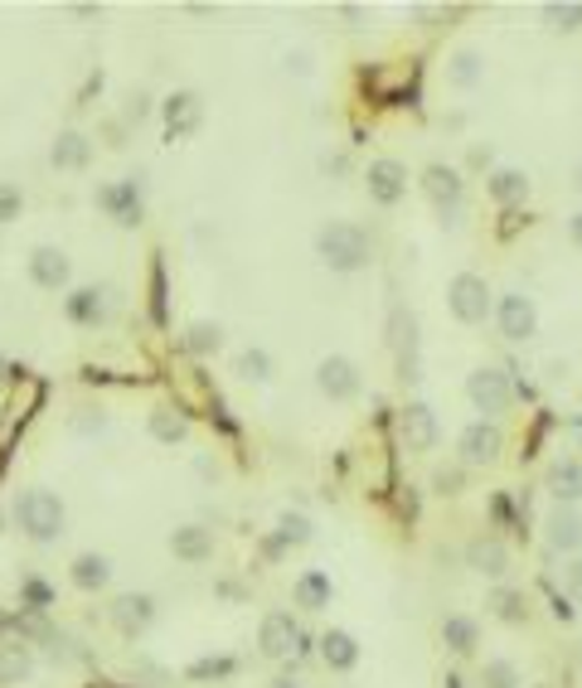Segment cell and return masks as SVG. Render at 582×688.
<instances>
[{
    "label": "cell",
    "instance_id": "obj_1",
    "mask_svg": "<svg viewBox=\"0 0 582 688\" xmlns=\"http://www.w3.org/2000/svg\"><path fill=\"white\" fill-rule=\"evenodd\" d=\"M10 524L20 528V538H29L35 548H54L68 534V509L49 485H25L10 499Z\"/></svg>",
    "mask_w": 582,
    "mask_h": 688
},
{
    "label": "cell",
    "instance_id": "obj_2",
    "mask_svg": "<svg viewBox=\"0 0 582 688\" xmlns=\"http://www.w3.org/2000/svg\"><path fill=\"white\" fill-rule=\"evenodd\" d=\"M316 253H320V263H326L330 272H359V267L369 263L374 243H369V233H364L359 224H326L316 233Z\"/></svg>",
    "mask_w": 582,
    "mask_h": 688
},
{
    "label": "cell",
    "instance_id": "obj_3",
    "mask_svg": "<svg viewBox=\"0 0 582 688\" xmlns=\"http://www.w3.org/2000/svg\"><path fill=\"white\" fill-rule=\"evenodd\" d=\"M446 306H452V316L461 320V326H481V320L491 316V286H485V277H476V272L452 277Z\"/></svg>",
    "mask_w": 582,
    "mask_h": 688
},
{
    "label": "cell",
    "instance_id": "obj_4",
    "mask_svg": "<svg viewBox=\"0 0 582 688\" xmlns=\"http://www.w3.org/2000/svg\"><path fill=\"white\" fill-rule=\"evenodd\" d=\"M98 208L112 218V224H122V228H137L141 224V214H146V204H141V180L137 175H127V180H112V184H98Z\"/></svg>",
    "mask_w": 582,
    "mask_h": 688
},
{
    "label": "cell",
    "instance_id": "obj_5",
    "mask_svg": "<svg viewBox=\"0 0 582 688\" xmlns=\"http://www.w3.org/2000/svg\"><path fill=\"white\" fill-rule=\"evenodd\" d=\"M466 398L476 403V412L501 417V412H509V403H515V383H509L505 369H476L471 379H466Z\"/></svg>",
    "mask_w": 582,
    "mask_h": 688
},
{
    "label": "cell",
    "instance_id": "obj_6",
    "mask_svg": "<svg viewBox=\"0 0 582 688\" xmlns=\"http://www.w3.org/2000/svg\"><path fill=\"white\" fill-rule=\"evenodd\" d=\"M25 272H29V281H35L39 291H68V281H73V263H68L64 247L39 243V247H29Z\"/></svg>",
    "mask_w": 582,
    "mask_h": 688
},
{
    "label": "cell",
    "instance_id": "obj_7",
    "mask_svg": "<svg viewBox=\"0 0 582 688\" xmlns=\"http://www.w3.org/2000/svg\"><path fill=\"white\" fill-rule=\"evenodd\" d=\"M39 670V654L25 635H0V688H20L29 684Z\"/></svg>",
    "mask_w": 582,
    "mask_h": 688
},
{
    "label": "cell",
    "instance_id": "obj_8",
    "mask_svg": "<svg viewBox=\"0 0 582 688\" xmlns=\"http://www.w3.org/2000/svg\"><path fill=\"white\" fill-rule=\"evenodd\" d=\"M422 190H428V200L436 204V214H442L446 224H456V214H461V204H466L461 175H456L452 165H428V175H422Z\"/></svg>",
    "mask_w": 582,
    "mask_h": 688
},
{
    "label": "cell",
    "instance_id": "obj_9",
    "mask_svg": "<svg viewBox=\"0 0 582 688\" xmlns=\"http://www.w3.org/2000/svg\"><path fill=\"white\" fill-rule=\"evenodd\" d=\"M107 616L127 640H137V635H146L155 625V597H146V591H122L107 607Z\"/></svg>",
    "mask_w": 582,
    "mask_h": 688
},
{
    "label": "cell",
    "instance_id": "obj_10",
    "mask_svg": "<svg viewBox=\"0 0 582 688\" xmlns=\"http://www.w3.org/2000/svg\"><path fill=\"white\" fill-rule=\"evenodd\" d=\"M364 184H369V200L374 204H398L403 194H408V170H403V161H393V155H379V161H369V175H364Z\"/></svg>",
    "mask_w": 582,
    "mask_h": 688
},
{
    "label": "cell",
    "instance_id": "obj_11",
    "mask_svg": "<svg viewBox=\"0 0 582 688\" xmlns=\"http://www.w3.org/2000/svg\"><path fill=\"white\" fill-rule=\"evenodd\" d=\"M501 335L505 340H515V344H524V340H534L539 335V310H534V301L524 296V291H505L501 296Z\"/></svg>",
    "mask_w": 582,
    "mask_h": 688
},
{
    "label": "cell",
    "instance_id": "obj_12",
    "mask_svg": "<svg viewBox=\"0 0 582 688\" xmlns=\"http://www.w3.org/2000/svg\"><path fill=\"white\" fill-rule=\"evenodd\" d=\"M257 645H263L267 660H287L301 650V625L291 621V611H267L257 625Z\"/></svg>",
    "mask_w": 582,
    "mask_h": 688
},
{
    "label": "cell",
    "instance_id": "obj_13",
    "mask_svg": "<svg viewBox=\"0 0 582 688\" xmlns=\"http://www.w3.org/2000/svg\"><path fill=\"white\" fill-rule=\"evenodd\" d=\"M316 383H320V393H326L330 403H350V398L359 393V369H355V359H345V354H330V359H320Z\"/></svg>",
    "mask_w": 582,
    "mask_h": 688
},
{
    "label": "cell",
    "instance_id": "obj_14",
    "mask_svg": "<svg viewBox=\"0 0 582 688\" xmlns=\"http://www.w3.org/2000/svg\"><path fill=\"white\" fill-rule=\"evenodd\" d=\"M161 117H165V137L185 141V137H194V131H200L204 107H200V98H194V92H170V98L161 102Z\"/></svg>",
    "mask_w": 582,
    "mask_h": 688
},
{
    "label": "cell",
    "instance_id": "obj_15",
    "mask_svg": "<svg viewBox=\"0 0 582 688\" xmlns=\"http://www.w3.org/2000/svg\"><path fill=\"white\" fill-rule=\"evenodd\" d=\"M501 451H505V436L495 422H471L461 432V461L466 466H491V461H501Z\"/></svg>",
    "mask_w": 582,
    "mask_h": 688
},
{
    "label": "cell",
    "instance_id": "obj_16",
    "mask_svg": "<svg viewBox=\"0 0 582 688\" xmlns=\"http://www.w3.org/2000/svg\"><path fill=\"white\" fill-rule=\"evenodd\" d=\"M398 436H403L408 451H432V446H436V417H432L428 403H408V408H403Z\"/></svg>",
    "mask_w": 582,
    "mask_h": 688
},
{
    "label": "cell",
    "instance_id": "obj_17",
    "mask_svg": "<svg viewBox=\"0 0 582 688\" xmlns=\"http://www.w3.org/2000/svg\"><path fill=\"white\" fill-rule=\"evenodd\" d=\"M68 582L78 591H88V597H92V591H107L112 587V558H107V552H92V548L78 552V558L68 562Z\"/></svg>",
    "mask_w": 582,
    "mask_h": 688
},
{
    "label": "cell",
    "instance_id": "obj_18",
    "mask_svg": "<svg viewBox=\"0 0 582 688\" xmlns=\"http://www.w3.org/2000/svg\"><path fill=\"white\" fill-rule=\"evenodd\" d=\"M64 316L73 326H102V320L112 316V301H107V291H98V286H78L64 296Z\"/></svg>",
    "mask_w": 582,
    "mask_h": 688
},
{
    "label": "cell",
    "instance_id": "obj_19",
    "mask_svg": "<svg viewBox=\"0 0 582 688\" xmlns=\"http://www.w3.org/2000/svg\"><path fill=\"white\" fill-rule=\"evenodd\" d=\"M170 552L180 562H190V568H200V562H210L214 558V534L204 524H180L170 534Z\"/></svg>",
    "mask_w": 582,
    "mask_h": 688
},
{
    "label": "cell",
    "instance_id": "obj_20",
    "mask_svg": "<svg viewBox=\"0 0 582 688\" xmlns=\"http://www.w3.org/2000/svg\"><path fill=\"white\" fill-rule=\"evenodd\" d=\"M92 161V141L83 131H59V141L49 145V165L54 170H88Z\"/></svg>",
    "mask_w": 582,
    "mask_h": 688
},
{
    "label": "cell",
    "instance_id": "obj_21",
    "mask_svg": "<svg viewBox=\"0 0 582 688\" xmlns=\"http://www.w3.org/2000/svg\"><path fill=\"white\" fill-rule=\"evenodd\" d=\"M320 660H326L336 674H350L359 664L355 635H350V630H326V635H320Z\"/></svg>",
    "mask_w": 582,
    "mask_h": 688
},
{
    "label": "cell",
    "instance_id": "obj_22",
    "mask_svg": "<svg viewBox=\"0 0 582 688\" xmlns=\"http://www.w3.org/2000/svg\"><path fill=\"white\" fill-rule=\"evenodd\" d=\"M413 316L408 310H393V340H398V369H403V379H418V335H413Z\"/></svg>",
    "mask_w": 582,
    "mask_h": 688
},
{
    "label": "cell",
    "instance_id": "obj_23",
    "mask_svg": "<svg viewBox=\"0 0 582 688\" xmlns=\"http://www.w3.org/2000/svg\"><path fill=\"white\" fill-rule=\"evenodd\" d=\"M291 597H296L301 611H326L330 597H336V587H330L326 572L311 568V572H301V577H296V591H291Z\"/></svg>",
    "mask_w": 582,
    "mask_h": 688
},
{
    "label": "cell",
    "instance_id": "obj_24",
    "mask_svg": "<svg viewBox=\"0 0 582 688\" xmlns=\"http://www.w3.org/2000/svg\"><path fill=\"white\" fill-rule=\"evenodd\" d=\"M548 544H554L558 552H578L582 548V519L568 505H558L554 519H548Z\"/></svg>",
    "mask_w": 582,
    "mask_h": 688
},
{
    "label": "cell",
    "instance_id": "obj_25",
    "mask_svg": "<svg viewBox=\"0 0 582 688\" xmlns=\"http://www.w3.org/2000/svg\"><path fill=\"white\" fill-rule=\"evenodd\" d=\"M466 558H471V568L485 572V577H505V568H509V552H505L501 538H476V544L466 548Z\"/></svg>",
    "mask_w": 582,
    "mask_h": 688
},
{
    "label": "cell",
    "instance_id": "obj_26",
    "mask_svg": "<svg viewBox=\"0 0 582 688\" xmlns=\"http://www.w3.org/2000/svg\"><path fill=\"white\" fill-rule=\"evenodd\" d=\"M548 489H554L558 505L573 509L582 499V461H558L554 471H548Z\"/></svg>",
    "mask_w": 582,
    "mask_h": 688
},
{
    "label": "cell",
    "instance_id": "obj_27",
    "mask_svg": "<svg viewBox=\"0 0 582 688\" xmlns=\"http://www.w3.org/2000/svg\"><path fill=\"white\" fill-rule=\"evenodd\" d=\"M442 645L452 654H476V645H481V625L471 616H446L442 621Z\"/></svg>",
    "mask_w": 582,
    "mask_h": 688
},
{
    "label": "cell",
    "instance_id": "obj_28",
    "mask_svg": "<svg viewBox=\"0 0 582 688\" xmlns=\"http://www.w3.org/2000/svg\"><path fill=\"white\" fill-rule=\"evenodd\" d=\"M146 426H151V436H155V442H165V446H175V442H185V436H190V422H185L180 412H170V408H155Z\"/></svg>",
    "mask_w": 582,
    "mask_h": 688
},
{
    "label": "cell",
    "instance_id": "obj_29",
    "mask_svg": "<svg viewBox=\"0 0 582 688\" xmlns=\"http://www.w3.org/2000/svg\"><path fill=\"white\" fill-rule=\"evenodd\" d=\"M20 607H25V616H45L49 607H54V591H49L45 577H25L20 582Z\"/></svg>",
    "mask_w": 582,
    "mask_h": 688
},
{
    "label": "cell",
    "instance_id": "obj_30",
    "mask_svg": "<svg viewBox=\"0 0 582 688\" xmlns=\"http://www.w3.org/2000/svg\"><path fill=\"white\" fill-rule=\"evenodd\" d=\"M491 194H495V204H519L529 194L524 170H495L491 175Z\"/></svg>",
    "mask_w": 582,
    "mask_h": 688
},
{
    "label": "cell",
    "instance_id": "obj_31",
    "mask_svg": "<svg viewBox=\"0 0 582 688\" xmlns=\"http://www.w3.org/2000/svg\"><path fill=\"white\" fill-rule=\"evenodd\" d=\"M491 611L501 616L505 625H524L529 621V601H524V591H509V587H501L491 597Z\"/></svg>",
    "mask_w": 582,
    "mask_h": 688
},
{
    "label": "cell",
    "instance_id": "obj_32",
    "mask_svg": "<svg viewBox=\"0 0 582 688\" xmlns=\"http://www.w3.org/2000/svg\"><path fill=\"white\" fill-rule=\"evenodd\" d=\"M218 344H224V330H218L214 320H194V326L185 330V349L190 354H214Z\"/></svg>",
    "mask_w": 582,
    "mask_h": 688
},
{
    "label": "cell",
    "instance_id": "obj_33",
    "mask_svg": "<svg viewBox=\"0 0 582 688\" xmlns=\"http://www.w3.org/2000/svg\"><path fill=\"white\" fill-rule=\"evenodd\" d=\"M238 379L267 383V379H273V354H267V349H243V354H238Z\"/></svg>",
    "mask_w": 582,
    "mask_h": 688
},
{
    "label": "cell",
    "instance_id": "obj_34",
    "mask_svg": "<svg viewBox=\"0 0 582 688\" xmlns=\"http://www.w3.org/2000/svg\"><path fill=\"white\" fill-rule=\"evenodd\" d=\"M277 538H282V544L291 548V544H311V519L306 514H282L277 519Z\"/></svg>",
    "mask_w": 582,
    "mask_h": 688
},
{
    "label": "cell",
    "instance_id": "obj_35",
    "mask_svg": "<svg viewBox=\"0 0 582 688\" xmlns=\"http://www.w3.org/2000/svg\"><path fill=\"white\" fill-rule=\"evenodd\" d=\"M476 78H481V54H476V49H461V54L452 59V82L456 88H471Z\"/></svg>",
    "mask_w": 582,
    "mask_h": 688
},
{
    "label": "cell",
    "instance_id": "obj_36",
    "mask_svg": "<svg viewBox=\"0 0 582 688\" xmlns=\"http://www.w3.org/2000/svg\"><path fill=\"white\" fill-rule=\"evenodd\" d=\"M481 684H485V688H519V670H515L509 660H491V664L481 670Z\"/></svg>",
    "mask_w": 582,
    "mask_h": 688
},
{
    "label": "cell",
    "instance_id": "obj_37",
    "mask_svg": "<svg viewBox=\"0 0 582 688\" xmlns=\"http://www.w3.org/2000/svg\"><path fill=\"white\" fill-rule=\"evenodd\" d=\"M20 214H25V194H20V184L0 180V224H15Z\"/></svg>",
    "mask_w": 582,
    "mask_h": 688
},
{
    "label": "cell",
    "instance_id": "obj_38",
    "mask_svg": "<svg viewBox=\"0 0 582 688\" xmlns=\"http://www.w3.org/2000/svg\"><path fill=\"white\" fill-rule=\"evenodd\" d=\"M544 15L554 20L558 29H578L582 25V5H578V0H554V5H544Z\"/></svg>",
    "mask_w": 582,
    "mask_h": 688
},
{
    "label": "cell",
    "instance_id": "obj_39",
    "mask_svg": "<svg viewBox=\"0 0 582 688\" xmlns=\"http://www.w3.org/2000/svg\"><path fill=\"white\" fill-rule=\"evenodd\" d=\"M73 432H78V436H102V432H107V417H102V408H83L78 417H73Z\"/></svg>",
    "mask_w": 582,
    "mask_h": 688
},
{
    "label": "cell",
    "instance_id": "obj_40",
    "mask_svg": "<svg viewBox=\"0 0 582 688\" xmlns=\"http://www.w3.org/2000/svg\"><path fill=\"white\" fill-rule=\"evenodd\" d=\"M151 316L165 320V267L161 263L151 267Z\"/></svg>",
    "mask_w": 582,
    "mask_h": 688
},
{
    "label": "cell",
    "instance_id": "obj_41",
    "mask_svg": "<svg viewBox=\"0 0 582 688\" xmlns=\"http://www.w3.org/2000/svg\"><path fill=\"white\" fill-rule=\"evenodd\" d=\"M228 670H233V660H200L190 670V679H210V674H228Z\"/></svg>",
    "mask_w": 582,
    "mask_h": 688
},
{
    "label": "cell",
    "instance_id": "obj_42",
    "mask_svg": "<svg viewBox=\"0 0 582 688\" xmlns=\"http://www.w3.org/2000/svg\"><path fill=\"white\" fill-rule=\"evenodd\" d=\"M146 117H151V98H146V92H137V98H131V107H127V122H137V127H141Z\"/></svg>",
    "mask_w": 582,
    "mask_h": 688
},
{
    "label": "cell",
    "instance_id": "obj_43",
    "mask_svg": "<svg viewBox=\"0 0 582 688\" xmlns=\"http://www.w3.org/2000/svg\"><path fill=\"white\" fill-rule=\"evenodd\" d=\"M436 489H442V495H461V471H442L436 475Z\"/></svg>",
    "mask_w": 582,
    "mask_h": 688
},
{
    "label": "cell",
    "instance_id": "obj_44",
    "mask_svg": "<svg viewBox=\"0 0 582 688\" xmlns=\"http://www.w3.org/2000/svg\"><path fill=\"white\" fill-rule=\"evenodd\" d=\"M564 572H568V587H573L578 597H582V558L573 562V568H564Z\"/></svg>",
    "mask_w": 582,
    "mask_h": 688
},
{
    "label": "cell",
    "instance_id": "obj_45",
    "mask_svg": "<svg viewBox=\"0 0 582 688\" xmlns=\"http://www.w3.org/2000/svg\"><path fill=\"white\" fill-rule=\"evenodd\" d=\"M568 233H573V243L582 247V214H573V224H568Z\"/></svg>",
    "mask_w": 582,
    "mask_h": 688
},
{
    "label": "cell",
    "instance_id": "obj_46",
    "mask_svg": "<svg viewBox=\"0 0 582 688\" xmlns=\"http://www.w3.org/2000/svg\"><path fill=\"white\" fill-rule=\"evenodd\" d=\"M10 373H15V369H10V359L0 354V383H10Z\"/></svg>",
    "mask_w": 582,
    "mask_h": 688
},
{
    "label": "cell",
    "instance_id": "obj_47",
    "mask_svg": "<svg viewBox=\"0 0 582 688\" xmlns=\"http://www.w3.org/2000/svg\"><path fill=\"white\" fill-rule=\"evenodd\" d=\"M273 688H301L296 679H287V674H282V679H273Z\"/></svg>",
    "mask_w": 582,
    "mask_h": 688
},
{
    "label": "cell",
    "instance_id": "obj_48",
    "mask_svg": "<svg viewBox=\"0 0 582 688\" xmlns=\"http://www.w3.org/2000/svg\"><path fill=\"white\" fill-rule=\"evenodd\" d=\"M578 190H582V165H578Z\"/></svg>",
    "mask_w": 582,
    "mask_h": 688
},
{
    "label": "cell",
    "instance_id": "obj_49",
    "mask_svg": "<svg viewBox=\"0 0 582 688\" xmlns=\"http://www.w3.org/2000/svg\"><path fill=\"white\" fill-rule=\"evenodd\" d=\"M534 688H548V684H534Z\"/></svg>",
    "mask_w": 582,
    "mask_h": 688
}]
</instances>
